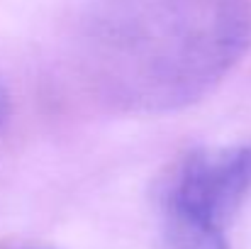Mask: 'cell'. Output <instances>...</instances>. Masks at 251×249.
I'll list each match as a JSON object with an SVG mask.
<instances>
[{
  "label": "cell",
  "mask_w": 251,
  "mask_h": 249,
  "mask_svg": "<svg viewBox=\"0 0 251 249\" xmlns=\"http://www.w3.org/2000/svg\"><path fill=\"white\" fill-rule=\"evenodd\" d=\"M251 195V147L185 154L166 176L161 220L171 249H232L227 227Z\"/></svg>",
  "instance_id": "cell-2"
},
{
  "label": "cell",
  "mask_w": 251,
  "mask_h": 249,
  "mask_svg": "<svg viewBox=\"0 0 251 249\" xmlns=\"http://www.w3.org/2000/svg\"><path fill=\"white\" fill-rule=\"evenodd\" d=\"M15 249H47V247H15Z\"/></svg>",
  "instance_id": "cell-4"
},
{
  "label": "cell",
  "mask_w": 251,
  "mask_h": 249,
  "mask_svg": "<svg viewBox=\"0 0 251 249\" xmlns=\"http://www.w3.org/2000/svg\"><path fill=\"white\" fill-rule=\"evenodd\" d=\"M249 44V0H90L76 59L110 108L166 112L207 95Z\"/></svg>",
  "instance_id": "cell-1"
},
{
  "label": "cell",
  "mask_w": 251,
  "mask_h": 249,
  "mask_svg": "<svg viewBox=\"0 0 251 249\" xmlns=\"http://www.w3.org/2000/svg\"><path fill=\"white\" fill-rule=\"evenodd\" d=\"M5 115H7V95H5V90H2V85H0V127H2V122H5Z\"/></svg>",
  "instance_id": "cell-3"
}]
</instances>
